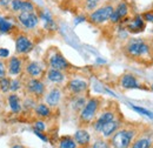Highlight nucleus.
<instances>
[{
    "label": "nucleus",
    "mask_w": 153,
    "mask_h": 148,
    "mask_svg": "<svg viewBox=\"0 0 153 148\" xmlns=\"http://www.w3.org/2000/svg\"><path fill=\"white\" fill-rule=\"evenodd\" d=\"M114 7L112 5H104L101 7H98L94 11H92L88 16V20L92 22V24H96V25H101L106 21L110 20V17L113 12Z\"/></svg>",
    "instance_id": "nucleus-1"
},
{
    "label": "nucleus",
    "mask_w": 153,
    "mask_h": 148,
    "mask_svg": "<svg viewBox=\"0 0 153 148\" xmlns=\"http://www.w3.org/2000/svg\"><path fill=\"white\" fill-rule=\"evenodd\" d=\"M134 132L128 130H121L115 132L112 136V146L114 148H128L132 139H133Z\"/></svg>",
    "instance_id": "nucleus-2"
},
{
    "label": "nucleus",
    "mask_w": 153,
    "mask_h": 148,
    "mask_svg": "<svg viewBox=\"0 0 153 148\" xmlns=\"http://www.w3.org/2000/svg\"><path fill=\"white\" fill-rule=\"evenodd\" d=\"M126 52L128 56H133V58H139V56L147 54L150 52V47L141 39H132L131 41H128L126 46Z\"/></svg>",
    "instance_id": "nucleus-3"
},
{
    "label": "nucleus",
    "mask_w": 153,
    "mask_h": 148,
    "mask_svg": "<svg viewBox=\"0 0 153 148\" xmlns=\"http://www.w3.org/2000/svg\"><path fill=\"white\" fill-rule=\"evenodd\" d=\"M17 21L26 30H34L39 25V16L36 11L33 12H20L17 14Z\"/></svg>",
    "instance_id": "nucleus-4"
},
{
    "label": "nucleus",
    "mask_w": 153,
    "mask_h": 148,
    "mask_svg": "<svg viewBox=\"0 0 153 148\" xmlns=\"http://www.w3.org/2000/svg\"><path fill=\"white\" fill-rule=\"evenodd\" d=\"M99 107V100L97 98H92L90 99L85 106L82 107L81 113H80V120L82 122H91L93 120V118L96 116L97 111Z\"/></svg>",
    "instance_id": "nucleus-5"
},
{
    "label": "nucleus",
    "mask_w": 153,
    "mask_h": 148,
    "mask_svg": "<svg viewBox=\"0 0 153 148\" xmlns=\"http://www.w3.org/2000/svg\"><path fill=\"white\" fill-rule=\"evenodd\" d=\"M34 48L33 41L24 33H20L16 37V53L19 56L28 54Z\"/></svg>",
    "instance_id": "nucleus-6"
},
{
    "label": "nucleus",
    "mask_w": 153,
    "mask_h": 148,
    "mask_svg": "<svg viewBox=\"0 0 153 148\" xmlns=\"http://www.w3.org/2000/svg\"><path fill=\"white\" fill-rule=\"evenodd\" d=\"M25 88L31 96L34 98H41L45 94V84L39 78H30L25 84Z\"/></svg>",
    "instance_id": "nucleus-7"
},
{
    "label": "nucleus",
    "mask_w": 153,
    "mask_h": 148,
    "mask_svg": "<svg viewBox=\"0 0 153 148\" xmlns=\"http://www.w3.org/2000/svg\"><path fill=\"white\" fill-rule=\"evenodd\" d=\"M6 67H7V74L8 75L18 76L19 74H21L22 70H24V61L18 56H13L7 60Z\"/></svg>",
    "instance_id": "nucleus-8"
},
{
    "label": "nucleus",
    "mask_w": 153,
    "mask_h": 148,
    "mask_svg": "<svg viewBox=\"0 0 153 148\" xmlns=\"http://www.w3.org/2000/svg\"><path fill=\"white\" fill-rule=\"evenodd\" d=\"M128 13V6L125 1H121L117 5V7H114L111 17H110V21L113 24H118L121 19H124Z\"/></svg>",
    "instance_id": "nucleus-9"
},
{
    "label": "nucleus",
    "mask_w": 153,
    "mask_h": 148,
    "mask_svg": "<svg viewBox=\"0 0 153 148\" xmlns=\"http://www.w3.org/2000/svg\"><path fill=\"white\" fill-rule=\"evenodd\" d=\"M48 64H50V67L51 68L59 70V71H65V70L68 68L67 60L62 56V54H60V53H54V54H52V56H50Z\"/></svg>",
    "instance_id": "nucleus-10"
},
{
    "label": "nucleus",
    "mask_w": 153,
    "mask_h": 148,
    "mask_svg": "<svg viewBox=\"0 0 153 148\" xmlns=\"http://www.w3.org/2000/svg\"><path fill=\"white\" fill-rule=\"evenodd\" d=\"M17 24L16 18H8L0 16V34H10L14 31Z\"/></svg>",
    "instance_id": "nucleus-11"
},
{
    "label": "nucleus",
    "mask_w": 153,
    "mask_h": 148,
    "mask_svg": "<svg viewBox=\"0 0 153 148\" xmlns=\"http://www.w3.org/2000/svg\"><path fill=\"white\" fill-rule=\"evenodd\" d=\"M25 72H26V74L30 78H40L42 75V73H44V70H42V66L39 62H37V61H30L25 66Z\"/></svg>",
    "instance_id": "nucleus-12"
},
{
    "label": "nucleus",
    "mask_w": 153,
    "mask_h": 148,
    "mask_svg": "<svg viewBox=\"0 0 153 148\" xmlns=\"http://www.w3.org/2000/svg\"><path fill=\"white\" fill-rule=\"evenodd\" d=\"M67 87L73 94H80L87 90V82H85L84 80H80V79H73L68 82Z\"/></svg>",
    "instance_id": "nucleus-13"
},
{
    "label": "nucleus",
    "mask_w": 153,
    "mask_h": 148,
    "mask_svg": "<svg viewBox=\"0 0 153 148\" xmlns=\"http://www.w3.org/2000/svg\"><path fill=\"white\" fill-rule=\"evenodd\" d=\"M7 101H8V106L11 108V112L14 113V114H19L20 112L22 111V104L20 101V98L18 96L17 93H12L8 95L7 98Z\"/></svg>",
    "instance_id": "nucleus-14"
},
{
    "label": "nucleus",
    "mask_w": 153,
    "mask_h": 148,
    "mask_svg": "<svg viewBox=\"0 0 153 148\" xmlns=\"http://www.w3.org/2000/svg\"><path fill=\"white\" fill-rule=\"evenodd\" d=\"M38 16H39V19L44 21L45 28H47V30L54 28L56 24H54L53 17H52V14H51V12L48 10H41V11H39Z\"/></svg>",
    "instance_id": "nucleus-15"
},
{
    "label": "nucleus",
    "mask_w": 153,
    "mask_h": 148,
    "mask_svg": "<svg viewBox=\"0 0 153 148\" xmlns=\"http://www.w3.org/2000/svg\"><path fill=\"white\" fill-rule=\"evenodd\" d=\"M114 119V114H113V112H104L98 119H97V121L94 122V130L97 132H100L101 128H102V126L105 125V124H107L108 121H111V120H113Z\"/></svg>",
    "instance_id": "nucleus-16"
},
{
    "label": "nucleus",
    "mask_w": 153,
    "mask_h": 148,
    "mask_svg": "<svg viewBox=\"0 0 153 148\" xmlns=\"http://www.w3.org/2000/svg\"><path fill=\"white\" fill-rule=\"evenodd\" d=\"M119 128V121H117V120H111V121H108L107 124H105L104 126H102V128L100 130V133L105 136V138H108V136H111V135H113L117 130Z\"/></svg>",
    "instance_id": "nucleus-17"
},
{
    "label": "nucleus",
    "mask_w": 153,
    "mask_h": 148,
    "mask_svg": "<svg viewBox=\"0 0 153 148\" xmlns=\"http://www.w3.org/2000/svg\"><path fill=\"white\" fill-rule=\"evenodd\" d=\"M60 99H61L60 90L59 88H52L48 92V94L46 95V104L48 106H51V107H54V106H57L58 104H59Z\"/></svg>",
    "instance_id": "nucleus-18"
},
{
    "label": "nucleus",
    "mask_w": 153,
    "mask_h": 148,
    "mask_svg": "<svg viewBox=\"0 0 153 148\" xmlns=\"http://www.w3.org/2000/svg\"><path fill=\"white\" fill-rule=\"evenodd\" d=\"M91 140V135L86 130H79L74 134V141L80 146H86L90 144Z\"/></svg>",
    "instance_id": "nucleus-19"
},
{
    "label": "nucleus",
    "mask_w": 153,
    "mask_h": 148,
    "mask_svg": "<svg viewBox=\"0 0 153 148\" xmlns=\"http://www.w3.org/2000/svg\"><path fill=\"white\" fill-rule=\"evenodd\" d=\"M46 76H47V79H48L51 82H54V84L62 82L64 79H65V75H64V73H62V71L54 70V68H50V70L47 71Z\"/></svg>",
    "instance_id": "nucleus-20"
},
{
    "label": "nucleus",
    "mask_w": 153,
    "mask_h": 148,
    "mask_svg": "<svg viewBox=\"0 0 153 148\" xmlns=\"http://www.w3.org/2000/svg\"><path fill=\"white\" fill-rule=\"evenodd\" d=\"M121 87L125 90H132V88H137L138 87V82L135 80L133 75L131 74H126L121 78Z\"/></svg>",
    "instance_id": "nucleus-21"
},
{
    "label": "nucleus",
    "mask_w": 153,
    "mask_h": 148,
    "mask_svg": "<svg viewBox=\"0 0 153 148\" xmlns=\"http://www.w3.org/2000/svg\"><path fill=\"white\" fill-rule=\"evenodd\" d=\"M144 27H145V25H144V20H143V18H141L140 16H137V17L128 24V26H127L128 31H130V32H134V33L143 31Z\"/></svg>",
    "instance_id": "nucleus-22"
},
{
    "label": "nucleus",
    "mask_w": 153,
    "mask_h": 148,
    "mask_svg": "<svg viewBox=\"0 0 153 148\" xmlns=\"http://www.w3.org/2000/svg\"><path fill=\"white\" fill-rule=\"evenodd\" d=\"M34 112H36L37 116L41 118V119L48 118L51 115V110H50L48 105H46V104H38L34 107Z\"/></svg>",
    "instance_id": "nucleus-23"
},
{
    "label": "nucleus",
    "mask_w": 153,
    "mask_h": 148,
    "mask_svg": "<svg viewBox=\"0 0 153 148\" xmlns=\"http://www.w3.org/2000/svg\"><path fill=\"white\" fill-rule=\"evenodd\" d=\"M59 148H76V142L74 141V139L66 136V138H62L60 140Z\"/></svg>",
    "instance_id": "nucleus-24"
},
{
    "label": "nucleus",
    "mask_w": 153,
    "mask_h": 148,
    "mask_svg": "<svg viewBox=\"0 0 153 148\" xmlns=\"http://www.w3.org/2000/svg\"><path fill=\"white\" fill-rule=\"evenodd\" d=\"M21 87H22V84H21L19 79H17V78L11 79V81H10V91L11 92L18 93V91L21 90Z\"/></svg>",
    "instance_id": "nucleus-25"
},
{
    "label": "nucleus",
    "mask_w": 153,
    "mask_h": 148,
    "mask_svg": "<svg viewBox=\"0 0 153 148\" xmlns=\"http://www.w3.org/2000/svg\"><path fill=\"white\" fill-rule=\"evenodd\" d=\"M151 141L149 139H139L132 145V148H150Z\"/></svg>",
    "instance_id": "nucleus-26"
},
{
    "label": "nucleus",
    "mask_w": 153,
    "mask_h": 148,
    "mask_svg": "<svg viewBox=\"0 0 153 148\" xmlns=\"http://www.w3.org/2000/svg\"><path fill=\"white\" fill-rule=\"evenodd\" d=\"M10 81H11V79L7 76L0 79V91L2 93L10 92Z\"/></svg>",
    "instance_id": "nucleus-27"
},
{
    "label": "nucleus",
    "mask_w": 153,
    "mask_h": 148,
    "mask_svg": "<svg viewBox=\"0 0 153 148\" xmlns=\"http://www.w3.org/2000/svg\"><path fill=\"white\" fill-rule=\"evenodd\" d=\"M99 0H86L85 1V8L90 12H92V11H94L96 8H98V5H99Z\"/></svg>",
    "instance_id": "nucleus-28"
},
{
    "label": "nucleus",
    "mask_w": 153,
    "mask_h": 148,
    "mask_svg": "<svg viewBox=\"0 0 153 148\" xmlns=\"http://www.w3.org/2000/svg\"><path fill=\"white\" fill-rule=\"evenodd\" d=\"M132 108H133L135 112H138V113H140V114H143V115H145V116H149V118L153 119L152 112L147 111V110H145V108H143V107H138V106H132Z\"/></svg>",
    "instance_id": "nucleus-29"
},
{
    "label": "nucleus",
    "mask_w": 153,
    "mask_h": 148,
    "mask_svg": "<svg viewBox=\"0 0 153 148\" xmlns=\"http://www.w3.org/2000/svg\"><path fill=\"white\" fill-rule=\"evenodd\" d=\"M24 108H26V110H31V108H34L36 107V105H34V99H33V96H31V98H27L25 101H24Z\"/></svg>",
    "instance_id": "nucleus-30"
},
{
    "label": "nucleus",
    "mask_w": 153,
    "mask_h": 148,
    "mask_svg": "<svg viewBox=\"0 0 153 148\" xmlns=\"http://www.w3.org/2000/svg\"><path fill=\"white\" fill-rule=\"evenodd\" d=\"M33 130H39V132H44V130H46V125H45V122H44L42 120H38V121L34 122V125H33Z\"/></svg>",
    "instance_id": "nucleus-31"
},
{
    "label": "nucleus",
    "mask_w": 153,
    "mask_h": 148,
    "mask_svg": "<svg viewBox=\"0 0 153 148\" xmlns=\"http://www.w3.org/2000/svg\"><path fill=\"white\" fill-rule=\"evenodd\" d=\"M7 76V67H6V64L0 59V79Z\"/></svg>",
    "instance_id": "nucleus-32"
},
{
    "label": "nucleus",
    "mask_w": 153,
    "mask_h": 148,
    "mask_svg": "<svg viewBox=\"0 0 153 148\" xmlns=\"http://www.w3.org/2000/svg\"><path fill=\"white\" fill-rule=\"evenodd\" d=\"M85 104H86V102H85V99H84V98H81V99L79 98L76 101V104H74V110H76V111H78V110H82V107L85 106Z\"/></svg>",
    "instance_id": "nucleus-33"
},
{
    "label": "nucleus",
    "mask_w": 153,
    "mask_h": 148,
    "mask_svg": "<svg viewBox=\"0 0 153 148\" xmlns=\"http://www.w3.org/2000/svg\"><path fill=\"white\" fill-rule=\"evenodd\" d=\"M93 148H110V147H108V145H107L106 141H104V140H97L96 142H94V145H93Z\"/></svg>",
    "instance_id": "nucleus-34"
},
{
    "label": "nucleus",
    "mask_w": 153,
    "mask_h": 148,
    "mask_svg": "<svg viewBox=\"0 0 153 148\" xmlns=\"http://www.w3.org/2000/svg\"><path fill=\"white\" fill-rule=\"evenodd\" d=\"M10 56V51L8 48H4V47H0V59H7Z\"/></svg>",
    "instance_id": "nucleus-35"
},
{
    "label": "nucleus",
    "mask_w": 153,
    "mask_h": 148,
    "mask_svg": "<svg viewBox=\"0 0 153 148\" xmlns=\"http://www.w3.org/2000/svg\"><path fill=\"white\" fill-rule=\"evenodd\" d=\"M11 1L12 0H0V8L8 10L10 8V5H11Z\"/></svg>",
    "instance_id": "nucleus-36"
},
{
    "label": "nucleus",
    "mask_w": 153,
    "mask_h": 148,
    "mask_svg": "<svg viewBox=\"0 0 153 148\" xmlns=\"http://www.w3.org/2000/svg\"><path fill=\"white\" fill-rule=\"evenodd\" d=\"M33 132H34V134H36L37 136H39V138H40L41 140H44L45 142H47V141H48V139L42 134V132H39V130H33Z\"/></svg>",
    "instance_id": "nucleus-37"
},
{
    "label": "nucleus",
    "mask_w": 153,
    "mask_h": 148,
    "mask_svg": "<svg viewBox=\"0 0 153 148\" xmlns=\"http://www.w3.org/2000/svg\"><path fill=\"white\" fill-rule=\"evenodd\" d=\"M144 18L146 19L147 21H153V12H149L144 16Z\"/></svg>",
    "instance_id": "nucleus-38"
},
{
    "label": "nucleus",
    "mask_w": 153,
    "mask_h": 148,
    "mask_svg": "<svg viewBox=\"0 0 153 148\" xmlns=\"http://www.w3.org/2000/svg\"><path fill=\"white\" fill-rule=\"evenodd\" d=\"M84 20H85V17H79V18H76V24H79V22H82Z\"/></svg>",
    "instance_id": "nucleus-39"
},
{
    "label": "nucleus",
    "mask_w": 153,
    "mask_h": 148,
    "mask_svg": "<svg viewBox=\"0 0 153 148\" xmlns=\"http://www.w3.org/2000/svg\"><path fill=\"white\" fill-rule=\"evenodd\" d=\"M12 148H25V147L21 146V145H14V146H12Z\"/></svg>",
    "instance_id": "nucleus-40"
}]
</instances>
